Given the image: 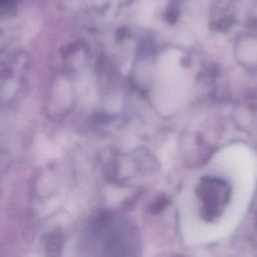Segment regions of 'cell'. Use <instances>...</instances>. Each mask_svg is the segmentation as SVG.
<instances>
[{
  "instance_id": "1",
  "label": "cell",
  "mask_w": 257,
  "mask_h": 257,
  "mask_svg": "<svg viewBox=\"0 0 257 257\" xmlns=\"http://www.w3.org/2000/svg\"><path fill=\"white\" fill-rule=\"evenodd\" d=\"M166 205H167V200H165V199L162 198V199L158 200L157 203L154 205V211H156V210L160 211V210H162L163 208H165Z\"/></svg>"
}]
</instances>
